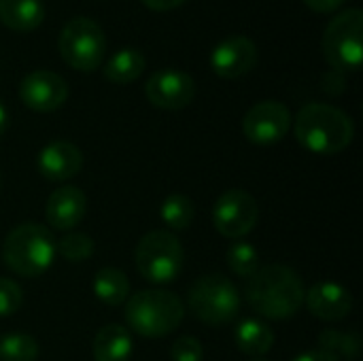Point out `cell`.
<instances>
[{
	"label": "cell",
	"instance_id": "obj_1",
	"mask_svg": "<svg viewBox=\"0 0 363 361\" xmlns=\"http://www.w3.org/2000/svg\"><path fill=\"white\" fill-rule=\"evenodd\" d=\"M304 294L306 287L298 272L281 264L262 266L245 285V300L266 319L294 317L304 304Z\"/></svg>",
	"mask_w": 363,
	"mask_h": 361
},
{
	"label": "cell",
	"instance_id": "obj_2",
	"mask_svg": "<svg viewBox=\"0 0 363 361\" xmlns=\"http://www.w3.org/2000/svg\"><path fill=\"white\" fill-rule=\"evenodd\" d=\"M296 138L311 153L336 155L353 143L355 126L342 109L311 102L302 106L296 117Z\"/></svg>",
	"mask_w": 363,
	"mask_h": 361
},
{
	"label": "cell",
	"instance_id": "obj_3",
	"mask_svg": "<svg viewBox=\"0 0 363 361\" xmlns=\"http://www.w3.org/2000/svg\"><path fill=\"white\" fill-rule=\"evenodd\" d=\"M185 317L179 296L164 289H145L125 300V321L132 332L145 338H162L174 332Z\"/></svg>",
	"mask_w": 363,
	"mask_h": 361
},
{
	"label": "cell",
	"instance_id": "obj_4",
	"mask_svg": "<svg viewBox=\"0 0 363 361\" xmlns=\"http://www.w3.org/2000/svg\"><path fill=\"white\" fill-rule=\"evenodd\" d=\"M55 238L38 223L17 226L2 245L4 264L19 277L36 279L45 274L55 260Z\"/></svg>",
	"mask_w": 363,
	"mask_h": 361
},
{
	"label": "cell",
	"instance_id": "obj_5",
	"mask_svg": "<svg viewBox=\"0 0 363 361\" xmlns=\"http://www.w3.org/2000/svg\"><path fill=\"white\" fill-rule=\"evenodd\" d=\"M240 291L223 274H204L200 277L187 296V309L191 315L213 328L225 326L236 319L240 313Z\"/></svg>",
	"mask_w": 363,
	"mask_h": 361
},
{
	"label": "cell",
	"instance_id": "obj_6",
	"mask_svg": "<svg viewBox=\"0 0 363 361\" xmlns=\"http://www.w3.org/2000/svg\"><path fill=\"white\" fill-rule=\"evenodd\" d=\"M62 60L81 72L96 70L106 55V34L91 17H72L64 23L57 40Z\"/></svg>",
	"mask_w": 363,
	"mask_h": 361
},
{
	"label": "cell",
	"instance_id": "obj_7",
	"mask_svg": "<svg viewBox=\"0 0 363 361\" xmlns=\"http://www.w3.org/2000/svg\"><path fill=\"white\" fill-rule=\"evenodd\" d=\"M362 32L363 13L357 6L340 11L330 19L323 32V55L334 70L349 72L362 66Z\"/></svg>",
	"mask_w": 363,
	"mask_h": 361
},
{
	"label": "cell",
	"instance_id": "obj_8",
	"mask_svg": "<svg viewBox=\"0 0 363 361\" xmlns=\"http://www.w3.org/2000/svg\"><path fill=\"white\" fill-rule=\"evenodd\" d=\"M134 257L143 279L162 285L174 281L181 274L185 251L174 234L166 230H155L138 240Z\"/></svg>",
	"mask_w": 363,
	"mask_h": 361
},
{
	"label": "cell",
	"instance_id": "obj_9",
	"mask_svg": "<svg viewBox=\"0 0 363 361\" xmlns=\"http://www.w3.org/2000/svg\"><path fill=\"white\" fill-rule=\"evenodd\" d=\"M257 219L259 204L245 189H228L213 206V226L221 236L230 240L247 236L255 228Z\"/></svg>",
	"mask_w": 363,
	"mask_h": 361
},
{
	"label": "cell",
	"instance_id": "obj_10",
	"mask_svg": "<svg viewBox=\"0 0 363 361\" xmlns=\"http://www.w3.org/2000/svg\"><path fill=\"white\" fill-rule=\"evenodd\" d=\"M291 121L294 119L287 104L279 100H264L247 111L242 132L253 145H274L287 136Z\"/></svg>",
	"mask_w": 363,
	"mask_h": 361
},
{
	"label": "cell",
	"instance_id": "obj_11",
	"mask_svg": "<svg viewBox=\"0 0 363 361\" xmlns=\"http://www.w3.org/2000/svg\"><path fill=\"white\" fill-rule=\"evenodd\" d=\"M145 94L149 102L157 109L177 111L185 109L194 96H196V81L191 74L177 70V68H164L153 72L145 83Z\"/></svg>",
	"mask_w": 363,
	"mask_h": 361
},
{
	"label": "cell",
	"instance_id": "obj_12",
	"mask_svg": "<svg viewBox=\"0 0 363 361\" xmlns=\"http://www.w3.org/2000/svg\"><path fill=\"white\" fill-rule=\"evenodd\" d=\"M19 98L30 111L51 113L66 102L68 85L53 70H32L19 83Z\"/></svg>",
	"mask_w": 363,
	"mask_h": 361
},
{
	"label": "cell",
	"instance_id": "obj_13",
	"mask_svg": "<svg viewBox=\"0 0 363 361\" xmlns=\"http://www.w3.org/2000/svg\"><path fill=\"white\" fill-rule=\"evenodd\" d=\"M257 62V45L242 34L228 36L211 51V68L221 79H238Z\"/></svg>",
	"mask_w": 363,
	"mask_h": 361
},
{
	"label": "cell",
	"instance_id": "obj_14",
	"mask_svg": "<svg viewBox=\"0 0 363 361\" xmlns=\"http://www.w3.org/2000/svg\"><path fill=\"white\" fill-rule=\"evenodd\" d=\"M38 172L49 181H68L83 168V153L74 143L51 140L47 143L36 160Z\"/></svg>",
	"mask_w": 363,
	"mask_h": 361
},
{
	"label": "cell",
	"instance_id": "obj_15",
	"mask_svg": "<svg viewBox=\"0 0 363 361\" xmlns=\"http://www.w3.org/2000/svg\"><path fill=\"white\" fill-rule=\"evenodd\" d=\"M85 211H87L85 194L74 185H64L49 196L45 206V217L53 230L70 232L83 221Z\"/></svg>",
	"mask_w": 363,
	"mask_h": 361
},
{
	"label": "cell",
	"instance_id": "obj_16",
	"mask_svg": "<svg viewBox=\"0 0 363 361\" xmlns=\"http://www.w3.org/2000/svg\"><path fill=\"white\" fill-rule=\"evenodd\" d=\"M304 304L321 321H342L353 309V298L347 287L325 281L306 289Z\"/></svg>",
	"mask_w": 363,
	"mask_h": 361
},
{
	"label": "cell",
	"instance_id": "obj_17",
	"mask_svg": "<svg viewBox=\"0 0 363 361\" xmlns=\"http://www.w3.org/2000/svg\"><path fill=\"white\" fill-rule=\"evenodd\" d=\"M132 351L134 345L130 332L117 323L100 328L91 343V353L96 361H130Z\"/></svg>",
	"mask_w": 363,
	"mask_h": 361
},
{
	"label": "cell",
	"instance_id": "obj_18",
	"mask_svg": "<svg viewBox=\"0 0 363 361\" xmlns=\"http://www.w3.org/2000/svg\"><path fill=\"white\" fill-rule=\"evenodd\" d=\"M0 19L15 32H32L45 19L43 0H0Z\"/></svg>",
	"mask_w": 363,
	"mask_h": 361
},
{
	"label": "cell",
	"instance_id": "obj_19",
	"mask_svg": "<svg viewBox=\"0 0 363 361\" xmlns=\"http://www.w3.org/2000/svg\"><path fill=\"white\" fill-rule=\"evenodd\" d=\"M274 330L259 319H242L234 330V340L240 353L249 357L266 355L274 345Z\"/></svg>",
	"mask_w": 363,
	"mask_h": 361
},
{
	"label": "cell",
	"instance_id": "obj_20",
	"mask_svg": "<svg viewBox=\"0 0 363 361\" xmlns=\"http://www.w3.org/2000/svg\"><path fill=\"white\" fill-rule=\"evenodd\" d=\"M145 55L143 51L134 49V47H123L119 51H115L108 62L104 64V77L111 81V83H132L136 81L143 70H145Z\"/></svg>",
	"mask_w": 363,
	"mask_h": 361
},
{
	"label": "cell",
	"instance_id": "obj_21",
	"mask_svg": "<svg viewBox=\"0 0 363 361\" xmlns=\"http://www.w3.org/2000/svg\"><path fill=\"white\" fill-rule=\"evenodd\" d=\"M94 294L106 306H121L130 296V281L117 268H100L94 277Z\"/></svg>",
	"mask_w": 363,
	"mask_h": 361
},
{
	"label": "cell",
	"instance_id": "obj_22",
	"mask_svg": "<svg viewBox=\"0 0 363 361\" xmlns=\"http://www.w3.org/2000/svg\"><path fill=\"white\" fill-rule=\"evenodd\" d=\"M319 347L325 353H332L334 357L347 361H355L362 353V340L357 334L338 332V330H325L319 334Z\"/></svg>",
	"mask_w": 363,
	"mask_h": 361
},
{
	"label": "cell",
	"instance_id": "obj_23",
	"mask_svg": "<svg viewBox=\"0 0 363 361\" xmlns=\"http://www.w3.org/2000/svg\"><path fill=\"white\" fill-rule=\"evenodd\" d=\"M160 217L162 221L170 228V230H187L194 223L196 217V206L194 202L183 196V194H172L162 202L160 209Z\"/></svg>",
	"mask_w": 363,
	"mask_h": 361
},
{
	"label": "cell",
	"instance_id": "obj_24",
	"mask_svg": "<svg viewBox=\"0 0 363 361\" xmlns=\"http://www.w3.org/2000/svg\"><path fill=\"white\" fill-rule=\"evenodd\" d=\"M225 260H228L230 270L236 277H242V279L253 277L262 268V255H259V251L251 243H242V240L234 243L228 249Z\"/></svg>",
	"mask_w": 363,
	"mask_h": 361
},
{
	"label": "cell",
	"instance_id": "obj_25",
	"mask_svg": "<svg viewBox=\"0 0 363 361\" xmlns=\"http://www.w3.org/2000/svg\"><path fill=\"white\" fill-rule=\"evenodd\" d=\"M38 343L30 334H6L0 338V361H36Z\"/></svg>",
	"mask_w": 363,
	"mask_h": 361
},
{
	"label": "cell",
	"instance_id": "obj_26",
	"mask_svg": "<svg viewBox=\"0 0 363 361\" xmlns=\"http://www.w3.org/2000/svg\"><path fill=\"white\" fill-rule=\"evenodd\" d=\"M94 240L83 232H70L55 243V253L66 262H85L94 255Z\"/></svg>",
	"mask_w": 363,
	"mask_h": 361
},
{
	"label": "cell",
	"instance_id": "obj_27",
	"mask_svg": "<svg viewBox=\"0 0 363 361\" xmlns=\"http://www.w3.org/2000/svg\"><path fill=\"white\" fill-rule=\"evenodd\" d=\"M23 304V291L21 287L11 281L0 277V317H11L15 315Z\"/></svg>",
	"mask_w": 363,
	"mask_h": 361
},
{
	"label": "cell",
	"instance_id": "obj_28",
	"mask_svg": "<svg viewBox=\"0 0 363 361\" xmlns=\"http://www.w3.org/2000/svg\"><path fill=\"white\" fill-rule=\"evenodd\" d=\"M170 355H172V361H202L204 351H202L200 340L191 336H183L172 345Z\"/></svg>",
	"mask_w": 363,
	"mask_h": 361
},
{
	"label": "cell",
	"instance_id": "obj_29",
	"mask_svg": "<svg viewBox=\"0 0 363 361\" xmlns=\"http://www.w3.org/2000/svg\"><path fill=\"white\" fill-rule=\"evenodd\" d=\"M304 2L317 13H332L336 9H340L347 0H304Z\"/></svg>",
	"mask_w": 363,
	"mask_h": 361
},
{
	"label": "cell",
	"instance_id": "obj_30",
	"mask_svg": "<svg viewBox=\"0 0 363 361\" xmlns=\"http://www.w3.org/2000/svg\"><path fill=\"white\" fill-rule=\"evenodd\" d=\"M185 0H143V4H147L153 11H170L174 6H181Z\"/></svg>",
	"mask_w": 363,
	"mask_h": 361
},
{
	"label": "cell",
	"instance_id": "obj_31",
	"mask_svg": "<svg viewBox=\"0 0 363 361\" xmlns=\"http://www.w3.org/2000/svg\"><path fill=\"white\" fill-rule=\"evenodd\" d=\"M294 361H340L338 357H334L332 353H325V351H308V353H302L298 355Z\"/></svg>",
	"mask_w": 363,
	"mask_h": 361
},
{
	"label": "cell",
	"instance_id": "obj_32",
	"mask_svg": "<svg viewBox=\"0 0 363 361\" xmlns=\"http://www.w3.org/2000/svg\"><path fill=\"white\" fill-rule=\"evenodd\" d=\"M6 128H9V111H6L4 104L0 102V136L6 132Z\"/></svg>",
	"mask_w": 363,
	"mask_h": 361
},
{
	"label": "cell",
	"instance_id": "obj_33",
	"mask_svg": "<svg viewBox=\"0 0 363 361\" xmlns=\"http://www.w3.org/2000/svg\"><path fill=\"white\" fill-rule=\"evenodd\" d=\"M253 361H266V360H253Z\"/></svg>",
	"mask_w": 363,
	"mask_h": 361
}]
</instances>
